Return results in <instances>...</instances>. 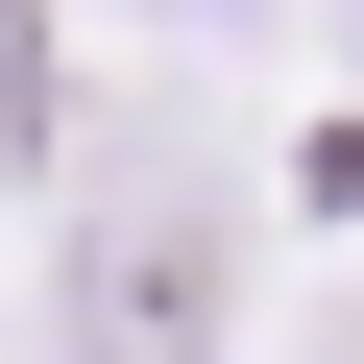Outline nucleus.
Wrapping results in <instances>:
<instances>
[{
    "label": "nucleus",
    "mask_w": 364,
    "mask_h": 364,
    "mask_svg": "<svg viewBox=\"0 0 364 364\" xmlns=\"http://www.w3.org/2000/svg\"><path fill=\"white\" fill-rule=\"evenodd\" d=\"M219 316H243V195L195 146H122L73 195V364H219Z\"/></svg>",
    "instance_id": "nucleus-1"
}]
</instances>
